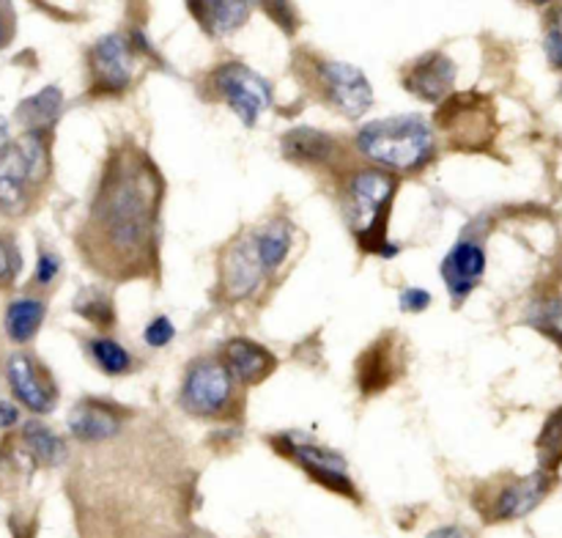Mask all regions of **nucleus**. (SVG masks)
I'll use <instances>...</instances> for the list:
<instances>
[{"label": "nucleus", "mask_w": 562, "mask_h": 538, "mask_svg": "<svg viewBox=\"0 0 562 538\" xmlns=\"http://www.w3.org/2000/svg\"><path fill=\"white\" fill-rule=\"evenodd\" d=\"M159 198L162 179L140 148L124 143L110 154L80 239L93 269L119 280L151 269Z\"/></svg>", "instance_id": "f257e3e1"}, {"label": "nucleus", "mask_w": 562, "mask_h": 538, "mask_svg": "<svg viewBox=\"0 0 562 538\" xmlns=\"http://www.w3.org/2000/svg\"><path fill=\"white\" fill-rule=\"evenodd\" d=\"M395 176L379 168H360L346 179L344 214L357 245L376 256H395L398 247L387 239V217L393 209Z\"/></svg>", "instance_id": "f03ea898"}, {"label": "nucleus", "mask_w": 562, "mask_h": 538, "mask_svg": "<svg viewBox=\"0 0 562 538\" xmlns=\"http://www.w3.org/2000/svg\"><path fill=\"white\" fill-rule=\"evenodd\" d=\"M357 148L362 157L382 168L420 170L434 159V126L423 115L404 113L368 121L357 132Z\"/></svg>", "instance_id": "7ed1b4c3"}, {"label": "nucleus", "mask_w": 562, "mask_h": 538, "mask_svg": "<svg viewBox=\"0 0 562 538\" xmlns=\"http://www.w3.org/2000/svg\"><path fill=\"white\" fill-rule=\"evenodd\" d=\"M49 176V146L42 132H27L22 141L0 152V209L22 214L31 206V190Z\"/></svg>", "instance_id": "20e7f679"}, {"label": "nucleus", "mask_w": 562, "mask_h": 538, "mask_svg": "<svg viewBox=\"0 0 562 538\" xmlns=\"http://www.w3.org/2000/svg\"><path fill=\"white\" fill-rule=\"evenodd\" d=\"M554 483L558 475L543 470L532 475H503L475 494V505L486 522H514L532 514L549 497Z\"/></svg>", "instance_id": "39448f33"}, {"label": "nucleus", "mask_w": 562, "mask_h": 538, "mask_svg": "<svg viewBox=\"0 0 562 538\" xmlns=\"http://www.w3.org/2000/svg\"><path fill=\"white\" fill-rule=\"evenodd\" d=\"M179 401L187 415L206 417V421L223 417L234 404V377L225 362L214 360V357H201V360L190 362L184 382H181Z\"/></svg>", "instance_id": "423d86ee"}, {"label": "nucleus", "mask_w": 562, "mask_h": 538, "mask_svg": "<svg viewBox=\"0 0 562 538\" xmlns=\"http://www.w3.org/2000/svg\"><path fill=\"white\" fill-rule=\"evenodd\" d=\"M313 86L322 93L324 102L340 115L360 119L373 104V88L362 69L333 58H316L311 66Z\"/></svg>", "instance_id": "0eeeda50"}, {"label": "nucleus", "mask_w": 562, "mask_h": 538, "mask_svg": "<svg viewBox=\"0 0 562 538\" xmlns=\"http://www.w3.org/2000/svg\"><path fill=\"white\" fill-rule=\"evenodd\" d=\"M212 88L245 126H252L258 119H261L263 110L272 104V88L263 80L261 75L250 69L245 64H231L217 66L212 71Z\"/></svg>", "instance_id": "6e6552de"}, {"label": "nucleus", "mask_w": 562, "mask_h": 538, "mask_svg": "<svg viewBox=\"0 0 562 538\" xmlns=\"http://www.w3.org/2000/svg\"><path fill=\"white\" fill-rule=\"evenodd\" d=\"M272 445L283 456L294 459L307 475L313 478L322 486L333 489V492L346 494V497L357 500L355 483L349 478V464H346L344 456L333 448H324V445L305 442V439L294 437V434H283V437H272Z\"/></svg>", "instance_id": "1a4fd4ad"}, {"label": "nucleus", "mask_w": 562, "mask_h": 538, "mask_svg": "<svg viewBox=\"0 0 562 538\" xmlns=\"http://www.w3.org/2000/svg\"><path fill=\"white\" fill-rule=\"evenodd\" d=\"M437 124L448 132L453 146L483 148L494 137V110L488 99L467 93L442 104Z\"/></svg>", "instance_id": "9d476101"}, {"label": "nucleus", "mask_w": 562, "mask_h": 538, "mask_svg": "<svg viewBox=\"0 0 562 538\" xmlns=\"http://www.w3.org/2000/svg\"><path fill=\"white\" fill-rule=\"evenodd\" d=\"M93 93H121L135 77V53L124 33H108L88 49Z\"/></svg>", "instance_id": "9b49d317"}, {"label": "nucleus", "mask_w": 562, "mask_h": 538, "mask_svg": "<svg viewBox=\"0 0 562 538\" xmlns=\"http://www.w3.org/2000/svg\"><path fill=\"white\" fill-rule=\"evenodd\" d=\"M5 379H9L11 393L20 399V404L36 412V415H47L58 404V388H55L53 377L27 351H14L9 357V362H5Z\"/></svg>", "instance_id": "f8f14e48"}, {"label": "nucleus", "mask_w": 562, "mask_h": 538, "mask_svg": "<svg viewBox=\"0 0 562 538\" xmlns=\"http://www.w3.org/2000/svg\"><path fill=\"white\" fill-rule=\"evenodd\" d=\"M263 267L258 261L256 245L250 236H241L234 245L225 247L220 258V285L228 300H245L261 285Z\"/></svg>", "instance_id": "ddd939ff"}, {"label": "nucleus", "mask_w": 562, "mask_h": 538, "mask_svg": "<svg viewBox=\"0 0 562 538\" xmlns=\"http://www.w3.org/2000/svg\"><path fill=\"white\" fill-rule=\"evenodd\" d=\"M406 91L426 102H439L456 86V64L445 53H426L404 71Z\"/></svg>", "instance_id": "4468645a"}, {"label": "nucleus", "mask_w": 562, "mask_h": 538, "mask_svg": "<svg viewBox=\"0 0 562 538\" xmlns=\"http://www.w3.org/2000/svg\"><path fill=\"white\" fill-rule=\"evenodd\" d=\"M483 272H486V250L472 239L456 242L442 261V278L453 300L472 294V289L483 280Z\"/></svg>", "instance_id": "2eb2a0df"}, {"label": "nucleus", "mask_w": 562, "mask_h": 538, "mask_svg": "<svg viewBox=\"0 0 562 538\" xmlns=\"http://www.w3.org/2000/svg\"><path fill=\"white\" fill-rule=\"evenodd\" d=\"M69 431L71 437L80 439V442H104V439H113L121 428V412L113 404H104V401L86 399L80 404L71 406L69 412Z\"/></svg>", "instance_id": "dca6fc26"}, {"label": "nucleus", "mask_w": 562, "mask_h": 538, "mask_svg": "<svg viewBox=\"0 0 562 538\" xmlns=\"http://www.w3.org/2000/svg\"><path fill=\"white\" fill-rule=\"evenodd\" d=\"M274 366H278V360L272 357V351L263 349L256 340L234 338L225 346V368H228L231 377H234L236 382H263V379L274 371Z\"/></svg>", "instance_id": "f3484780"}, {"label": "nucleus", "mask_w": 562, "mask_h": 538, "mask_svg": "<svg viewBox=\"0 0 562 538\" xmlns=\"http://www.w3.org/2000/svg\"><path fill=\"white\" fill-rule=\"evenodd\" d=\"M398 371V360L393 351V338H379L371 349L362 351L360 362H357V382L366 395L379 393L387 388Z\"/></svg>", "instance_id": "a211bd4d"}, {"label": "nucleus", "mask_w": 562, "mask_h": 538, "mask_svg": "<svg viewBox=\"0 0 562 538\" xmlns=\"http://www.w3.org/2000/svg\"><path fill=\"white\" fill-rule=\"evenodd\" d=\"M280 148H283V154L291 162L322 165L338 154V141L327 135V132L311 130V126H296V130L285 132Z\"/></svg>", "instance_id": "6ab92c4d"}, {"label": "nucleus", "mask_w": 562, "mask_h": 538, "mask_svg": "<svg viewBox=\"0 0 562 538\" xmlns=\"http://www.w3.org/2000/svg\"><path fill=\"white\" fill-rule=\"evenodd\" d=\"M190 14L195 16L212 36H228V33L239 31L250 16V5L247 3H190Z\"/></svg>", "instance_id": "aec40b11"}, {"label": "nucleus", "mask_w": 562, "mask_h": 538, "mask_svg": "<svg viewBox=\"0 0 562 538\" xmlns=\"http://www.w3.org/2000/svg\"><path fill=\"white\" fill-rule=\"evenodd\" d=\"M250 239L256 245L263 272H274V269H280V264L285 261V256L291 250V225L285 220H272V223L252 231Z\"/></svg>", "instance_id": "412c9836"}, {"label": "nucleus", "mask_w": 562, "mask_h": 538, "mask_svg": "<svg viewBox=\"0 0 562 538\" xmlns=\"http://www.w3.org/2000/svg\"><path fill=\"white\" fill-rule=\"evenodd\" d=\"M44 313H47V305L36 296H20V300L11 302L5 307V333L14 344H27L33 335L38 333L44 322Z\"/></svg>", "instance_id": "4be33fe9"}, {"label": "nucleus", "mask_w": 562, "mask_h": 538, "mask_svg": "<svg viewBox=\"0 0 562 538\" xmlns=\"http://www.w3.org/2000/svg\"><path fill=\"white\" fill-rule=\"evenodd\" d=\"M60 108H64V93L55 86H49L44 88V91L27 97L25 102L16 108V115H20L22 124L27 126V132H42L44 135V130H49V126L58 121Z\"/></svg>", "instance_id": "5701e85b"}, {"label": "nucleus", "mask_w": 562, "mask_h": 538, "mask_svg": "<svg viewBox=\"0 0 562 538\" xmlns=\"http://www.w3.org/2000/svg\"><path fill=\"white\" fill-rule=\"evenodd\" d=\"M22 442H25L31 459L44 467H55L66 459L64 439H60L53 428H47L38 421L25 423V428H22Z\"/></svg>", "instance_id": "b1692460"}, {"label": "nucleus", "mask_w": 562, "mask_h": 538, "mask_svg": "<svg viewBox=\"0 0 562 538\" xmlns=\"http://www.w3.org/2000/svg\"><path fill=\"white\" fill-rule=\"evenodd\" d=\"M536 450H538V464H541L543 472H558V467L562 464V406L552 412L543 423L541 434L536 439Z\"/></svg>", "instance_id": "393cba45"}, {"label": "nucleus", "mask_w": 562, "mask_h": 538, "mask_svg": "<svg viewBox=\"0 0 562 538\" xmlns=\"http://www.w3.org/2000/svg\"><path fill=\"white\" fill-rule=\"evenodd\" d=\"M530 324L536 329H541L543 335L554 338L562 346V294L558 291H549L541 294L530 305Z\"/></svg>", "instance_id": "a878e982"}, {"label": "nucleus", "mask_w": 562, "mask_h": 538, "mask_svg": "<svg viewBox=\"0 0 562 538\" xmlns=\"http://www.w3.org/2000/svg\"><path fill=\"white\" fill-rule=\"evenodd\" d=\"M88 351H91L93 362L102 368L104 373H126L132 368V355L119 344V340L108 338V335H99V338L88 340Z\"/></svg>", "instance_id": "bb28decb"}, {"label": "nucleus", "mask_w": 562, "mask_h": 538, "mask_svg": "<svg viewBox=\"0 0 562 538\" xmlns=\"http://www.w3.org/2000/svg\"><path fill=\"white\" fill-rule=\"evenodd\" d=\"M75 311L80 313L82 318L97 324V327H110L115 318L113 300H110V294H104L102 289H82L80 294L75 296Z\"/></svg>", "instance_id": "cd10ccee"}, {"label": "nucleus", "mask_w": 562, "mask_h": 538, "mask_svg": "<svg viewBox=\"0 0 562 538\" xmlns=\"http://www.w3.org/2000/svg\"><path fill=\"white\" fill-rule=\"evenodd\" d=\"M543 47H547L549 64L562 71V5L549 11L547 31H543Z\"/></svg>", "instance_id": "c85d7f7f"}, {"label": "nucleus", "mask_w": 562, "mask_h": 538, "mask_svg": "<svg viewBox=\"0 0 562 538\" xmlns=\"http://www.w3.org/2000/svg\"><path fill=\"white\" fill-rule=\"evenodd\" d=\"M20 253H16L14 242L5 239V236H0V285L11 283L14 280V274L20 272Z\"/></svg>", "instance_id": "c756f323"}, {"label": "nucleus", "mask_w": 562, "mask_h": 538, "mask_svg": "<svg viewBox=\"0 0 562 538\" xmlns=\"http://www.w3.org/2000/svg\"><path fill=\"white\" fill-rule=\"evenodd\" d=\"M173 335H176L173 322H170L168 316H157L151 324H148L146 333H143V340H146L148 346H154V349H162V346H168L170 340H173Z\"/></svg>", "instance_id": "7c9ffc66"}, {"label": "nucleus", "mask_w": 562, "mask_h": 538, "mask_svg": "<svg viewBox=\"0 0 562 538\" xmlns=\"http://www.w3.org/2000/svg\"><path fill=\"white\" fill-rule=\"evenodd\" d=\"M60 274V258L55 253L42 250L38 253V264H36V283L38 285H49L55 278Z\"/></svg>", "instance_id": "2f4dec72"}, {"label": "nucleus", "mask_w": 562, "mask_h": 538, "mask_svg": "<svg viewBox=\"0 0 562 538\" xmlns=\"http://www.w3.org/2000/svg\"><path fill=\"white\" fill-rule=\"evenodd\" d=\"M398 302H401V311L420 313V311H426L428 305H431V294H428L426 289H417V285H409V289L401 291Z\"/></svg>", "instance_id": "473e14b6"}, {"label": "nucleus", "mask_w": 562, "mask_h": 538, "mask_svg": "<svg viewBox=\"0 0 562 538\" xmlns=\"http://www.w3.org/2000/svg\"><path fill=\"white\" fill-rule=\"evenodd\" d=\"M11 36H14V14L9 5H0V49L11 42Z\"/></svg>", "instance_id": "72a5a7b5"}, {"label": "nucleus", "mask_w": 562, "mask_h": 538, "mask_svg": "<svg viewBox=\"0 0 562 538\" xmlns=\"http://www.w3.org/2000/svg\"><path fill=\"white\" fill-rule=\"evenodd\" d=\"M16 421H20V410L14 404H9V401H0V428L14 426Z\"/></svg>", "instance_id": "f704fd0d"}, {"label": "nucleus", "mask_w": 562, "mask_h": 538, "mask_svg": "<svg viewBox=\"0 0 562 538\" xmlns=\"http://www.w3.org/2000/svg\"><path fill=\"white\" fill-rule=\"evenodd\" d=\"M426 538H470V536H467L464 527L445 525V527H437V530H434V533H428Z\"/></svg>", "instance_id": "c9c22d12"}, {"label": "nucleus", "mask_w": 562, "mask_h": 538, "mask_svg": "<svg viewBox=\"0 0 562 538\" xmlns=\"http://www.w3.org/2000/svg\"><path fill=\"white\" fill-rule=\"evenodd\" d=\"M9 146V124H5V119H0V152Z\"/></svg>", "instance_id": "e433bc0d"}]
</instances>
